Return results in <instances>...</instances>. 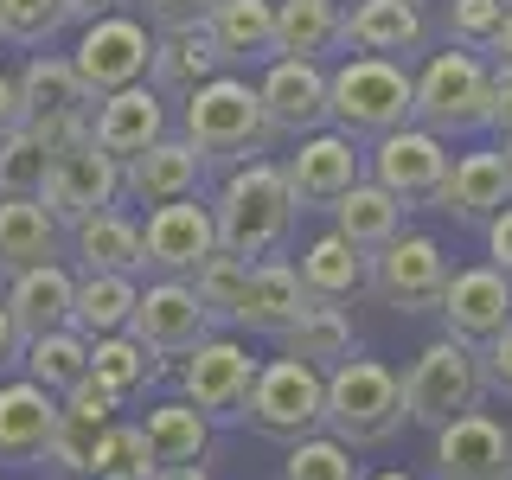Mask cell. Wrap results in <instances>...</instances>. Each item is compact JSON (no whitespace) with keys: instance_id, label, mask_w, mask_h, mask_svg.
<instances>
[{"instance_id":"cell-1","label":"cell","mask_w":512,"mask_h":480,"mask_svg":"<svg viewBox=\"0 0 512 480\" xmlns=\"http://www.w3.org/2000/svg\"><path fill=\"white\" fill-rule=\"evenodd\" d=\"M295 192H288L276 160H244V167L224 173L218 199H212V224H218V250L231 256H276L288 237H295Z\"/></svg>"},{"instance_id":"cell-2","label":"cell","mask_w":512,"mask_h":480,"mask_svg":"<svg viewBox=\"0 0 512 480\" xmlns=\"http://www.w3.org/2000/svg\"><path fill=\"white\" fill-rule=\"evenodd\" d=\"M180 135L199 148L205 167L231 173L244 167V160H263L269 141H276V128L263 116V96H256L250 77L237 71H218L212 84H199L186 96V116H180Z\"/></svg>"},{"instance_id":"cell-3","label":"cell","mask_w":512,"mask_h":480,"mask_svg":"<svg viewBox=\"0 0 512 480\" xmlns=\"http://www.w3.org/2000/svg\"><path fill=\"white\" fill-rule=\"evenodd\" d=\"M404 378L384 359H340L327 372V410H320V429L340 436L346 448H378L404 429Z\"/></svg>"},{"instance_id":"cell-4","label":"cell","mask_w":512,"mask_h":480,"mask_svg":"<svg viewBox=\"0 0 512 480\" xmlns=\"http://www.w3.org/2000/svg\"><path fill=\"white\" fill-rule=\"evenodd\" d=\"M410 122L442 141L493 128V71L461 45L436 52L423 64V77H410Z\"/></svg>"},{"instance_id":"cell-5","label":"cell","mask_w":512,"mask_h":480,"mask_svg":"<svg viewBox=\"0 0 512 480\" xmlns=\"http://www.w3.org/2000/svg\"><path fill=\"white\" fill-rule=\"evenodd\" d=\"M327 122L346 141H378L391 128L410 122V71L397 58H346L340 71H327Z\"/></svg>"},{"instance_id":"cell-6","label":"cell","mask_w":512,"mask_h":480,"mask_svg":"<svg viewBox=\"0 0 512 480\" xmlns=\"http://www.w3.org/2000/svg\"><path fill=\"white\" fill-rule=\"evenodd\" d=\"M320 410H327V372L288 359V352H282V359H269V365H256L244 423L263 442H301V436H314Z\"/></svg>"},{"instance_id":"cell-7","label":"cell","mask_w":512,"mask_h":480,"mask_svg":"<svg viewBox=\"0 0 512 480\" xmlns=\"http://www.w3.org/2000/svg\"><path fill=\"white\" fill-rule=\"evenodd\" d=\"M256 352L231 333H205L199 346L180 359V397L205 416L212 429L224 423H244V404H250V384H256Z\"/></svg>"},{"instance_id":"cell-8","label":"cell","mask_w":512,"mask_h":480,"mask_svg":"<svg viewBox=\"0 0 512 480\" xmlns=\"http://www.w3.org/2000/svg\"><path fill=\"white\" fill-rule=\"evenodd\" d=\"M13 84H20V122H26L52 154L90 135V90L77 84L71 58L32 52V58L20 64V77H13Z\"/></svg>"},{"instance_id":"cell-9","label":"cell","mask_w":512,"mask_h":480,"mask_svg":"<svg viewBox=\"0 0 512 480\" xmlns=\"http://www.w3.org/2000/svg\"><path fill=\"white\" fill-rule=\"evenodd\" d=\"M480 365H474V346H461V340H429L423 352L410 359V372H404V416L410 423H423V429H442L448 416H461V410H474L480 404Z\"/></svg>"},{"instance_id":"cell-10","label":"cell","mask_w":512,"mask_h":480,"mask_svg":"<svg viewBox=\"0 0 512 480\" xmlns=\"http://www.w3.org/2000/svg\"><path fill=\"white\" fill-rule=\"evenodd\" d=\"M148 52H154V32L148 20H135V13H103V20H90L77 32V52H71V71L77 84L96 96L109 90H128V84H148Z\"/></svg>"},{"instance_id":"cell-11","label":"cell","mask_w":512,"mask_h":480,"mask_svg":"<svg viewBox=\"0 0 512 480\" xmlns=\"http://www.w3.org/2000/svg\"><path fill=\"white\" fill-rule=\"evenodd\" d=\"M442 282H448V256H442L436 237H423V231H397L384 250L365 256V288L397 314L436 308Z\"/></svg>"},{"instance_id":"cell-12","label":"cell","mask_w":512,"mask_h":480,"mask_svg":"<svg viewBox=\"0 0 512 480\" xmlns=\"http://www.w3.org/2000/svg\"><path fill=\"white\" fill-rule=\"evenodd\" d=\"M45 212L58 224H77L90 212H109V205H122V160H109L96 141H71V148L52 154V167H45Z\"/></svg>"},{"instance_id":"cell-13","label":"cell","mask_w":512,"mask_h":480,"mask_svg":"<svg viewBox=\"0 0 512 480\" xmlns=\"http://www.w3.org/2000/svg\"><path fill=\"white\" fill-rule=\"evenodd\" d=\"M448 141L442 135H429V128H391V135H378L372 141V186H384L397 205H436V192H442V173H448Z\"/></svg>"},{"instance_id":"cell-14","label":"cell","mask_w":512,"mask_h":480,"mask_svg":"<svg viewBox=\"0 0 512 480\" xmlns=\"http://www.w3.org/2000/svg\"><path fill=\"white\" fill-rule=\"evenodd\" d=\"M128 333H135V340L148 346L154 359H186V352L199 346L205 333H218V327H212V314L199 308L192 282H180V276H154V282L135 295Z\"/></svg>"},{"instance_id":"cell-15","label":"cell","mask_w":512,"mask_h":480,"mask_svg":"<svg viewBox=\"0 0 512 480\" xmlns=\"http://www.w3.org/2000/svg\"><path fill=\"white\" fill-rule=\"evenodd\" d=\"M436 480H512V429L487 410H461L436 429Z\"/></svg>"},{"instance_id":"cell-16","label":"cell","mask_w":512,"mask_h":480,"mask_svg":"<svg viewBox=\"0 0 512 480\" xmlns=\"http://www.w3.org/2000/svg\"><path fill=\"white\" fill-rule=\"evenodd\" d=\"M436 314H442L448 340L487 346L500 327H512V282H506L493 263H480V269H448V282H442V295H436Z\"/></svg>"},{"instance_id":"cell-17","label":"cell","mask_w":512,"mask_h":480,"mask_svg":"<svg viewBox=\"0 0 512 480\" xmlns=\"http://www.w3.org/2000/svg\"><path fill=\"white\" fill-rule=\"evenodd\" d=\"M212 250H218V224H212V205H199V199L154 205L148 224H141V256H148L154 276L192 282V269H199Z\"/></svg>"},{"instance_id":"cell-18","label":"cell","mask_w":512,"mask_h":480,"mask_svg":"<svg viewBox=\"0 0 512 480\" xmlns=\"http://www.w3.org/2000/svg\"><path fill=\"white\" fill-rule=\"evenodd\" d=\"M276 167H282V180H288V192H295L301 212H308V205L327 212L352 180H365L359 141H346L340 128H314V135H301V148L288 154V160H276Z\"/></svg>"},{"instance_id":"cell-19","label":"cell","mask_w":512,"mask_h":480,"mask_svg":"<svg viewBox=\"0 0 512 480\" xmlns=\"http://www.w3.org/2000/svg\"><path fill=\"white\" fill-rule=\"evenodd\" d=\"M64 263L77 276H148V256H141V224L109 205V212H90L77 224H64Z\"/></svg>"},{"instance_id":"cell-20","label":"cell","mask_w":512,"mask_h":480,"mask_svg":"<svg viewBox=\"0 0 512 480\" xmlns=\"http://www.w3.org/2000/svg\"><path fill=\"white\" fill-rule=\"evenodd\" d=\"M205 160L199 148H192L186 135H160L148 154H135V160H122V199L128 205H173V199H199L205 192Z\"/></svg>"},{"instance_id":"cell-21","label":"cell","mask_w":512,"mask_h":480,"mask_svg":"<svg viewBox=\"0 0 512 480\" xmlns=\"http://www.w3.org/2000/svg\"><path fill=\"white\" fill-rule=\"evenodd\" d=\"M263 116L276 135H314V128H327V71H320L314 58H269L263 64Z\"/></svg>"},{"instance_id":"cell-22","label":"cell","mask_w":512,"mask_h":480,"mask_svg":"<svg viewBox=\"0 0 512 480\" xmlns=\"http://www.w3.org/2000/svg\"><path fill=\"white\" fill-rule=\"evenodd\" d=\"M160 135H173V128H167V103H160L148 84L109 90V96H96V103H90V141H96L109 160L148 154Z\"/></svg>"},{"instance_id":"cell-23","label":"cell","mask_w":512,"mask_h":480,"mask_svg":"<svg viewBox=\"0 0 512 480\" xmlns=\"http://www.w3.org/2000/svg\"><path fill=\"white\" fill-rule=\"evenodd\" d=\"M52 423H58V397L45 384H32L26 372L0 378V461L7 468H39Z\"/></svg>"},{"instance_id":"cell-24","label":"cell","mask_w":512,"mask_h":480,"mask_svg":"<svg viewBox=\"0 0 512 480\" xmlns=\"http://www.w3.org/2000/svg\"><path fill=\"white\" fill-rule=\"evenodd\" d=\"M116 397L109 391H96V384L84 378L77 391H64L58 397V423H52V442H45V461H52L58 474H77V480H90V455H96V442H103V429L116 423Z\"/></svg>"},{"instance_id":"cell-25","label":"cell","mask_w":512,"mask_h":480,"mask_svg":"<svg viewBox=\"0 0 512 480\" xmlns=\"http://www.w3.org/2000/svg\"><path fill=\"white\" fill-rule=\"evenodd\" d=\"M224 71L218 45L205 26H186V32H154V52H148V90L160 103H186L199 84H212Z\"/></svg>"},{"instance_id":"cell-26","label":"cell","mask_w":512,"mask_h":480,"mask_svg":"<svg viewBox=\"0 0 512 480\" xmlns=\"http://www.w3.org/2000/svg\"><path fill=\"white\" fill-rule=\"evenodd\" d=\"M71 295H77V269L71 263H39V269L7 276L0 308L13 314L20 340H39V333H52V327H71Z\"/></svg>"},{"instance_id":"cell-27","label":"cell","mask_w":512,"mask_h":480,"mask_svg":"<svg viewBox=\"0 0 512 480\" xmlns=\"http://www.w3.org/2000/svg\"><path fill=\"white\" fill-rule=\"evenodd\" d=\"M506 199H512V173H506L500 148L455 154V160H448V173H442V192H436V205H442L448 218H461V224H487Z\"/></svg>"},{"instance_id":"cell-28","label":"cell","mask_w":512,"mask_h":480,"mask_svg":"<svg viewBox=\"0 0 512 480\" xmlns=\"http://www.w3.org/2000/svg\"><path fill=\"white\" fill-rule=\"evenodd\" d=\"M308 308V288H301V269L282 263V256H263L250 269V288H244V308H237V327L256 333V340H282L295 327V314Z\"/></svg>"},{"instance_id":"cell-29","label":"cell","mask_w":512,"mask_h":480,"mask_svg":"<svg viewBox=\"0 0 512 480\" xmlns=\"http://www.w3.org/2000/svg\"><path fill=\"white\" fill-rule=\"evenodd\" d=\"M39 263H64V224L45 199H0V282Z\"/></svg>"},{"instance_id":"cell-30","label":"cell","mask_w":512,"mask_h":480,"mask_svg":"<svg viewBox=\"0 0 512 480\" xmlns=\"http://www.w3.org/2000/svg\"><path fill=\"white\" fill-rule=\"evenodd\" d=\"M429 26L416 13V0H352L346 13V45L352 52H372V58H410L423 52Z\"/></svg>"},{"instance_id":"cell-31","label":"cell","mask_w":512,"mask_h":480,"mask_svg":"<svg viewBox=\"0 0 512 480\" xmlns=\"http://www.w3.org/2000/svg\"><path fill=\"white\" fill-rule=\"evenodd\" d=\"M205 32H212L224 71L269 64V58H276V0H218L212 20H205Z\"/></svg>"},{"instance_id":"cell-32","label":"cell","mask_w":512,"mask_h":480,"mask_svg":"<svg viewBox=\"0 0 512 480\" xmlns=\"http://www.w3.org/2000/svg\"><path fill=\"white\" fill-rule=\"evenodd\" d=\"M327 212H333V231H340L352 250H365V256L384 250L397 231H404V205H397L384 186H372V180H352Z\"/></svg>"},{"instance_id":"cell-33","label":"cell","mask_w":512,"mask_h":480,"mask_svg":"<svg viewBox=\"0 0 512 480\" xmlns=\"http://www.w3.org/2000/svg\"><path fill=\"white\" fill-rule=\"evenodd\" d=\"M141 442H148L154 474L160 468H186V461H205V448H212V423H205L186 397H167V404H154L148 416H141Z\"/></svg>"},{"instance_id":"cell-34","label":"cell","mask_w":512,"mask_h":480,"mask_svg":"<svg viewBox=\"0 0 512 480\" xmlns=\"http://www.w3.org/2000/svg\"><path fill=\"white\" fill-rule=\"evenodd\" d=\"M282 352L301 359V365H314V372H333L340 359L359 352V340H352V314L340 308V301H308V308L295 314V327L282 333Z\"/></svg>"},{"instance_id":"cell-35","label":"cell","mask_w":512,"mask_h":480,"mask_svg":"<svg viewBox=\"0 0 512 480\" xmlns=\"http://www.w3.org/2000/svg\"><path fill=\"white\" fill-rule=\"evenodd\" d=\"M160 372H167V359H154L135 333H103V340H90V384L109 391L116 404H128V397H141L148 384H160Z\"/></svg>"},{"instance_id":"cell-36","label":"cell","mask_w":512,"mask_h":480,"mask_svg":"<svg viewBox=\"0 0 512 480\" xmlns=\"http://www.w3.org/2000/svg\"><path fill=\"white\" fill-rule=\"evenodd\" d=\"M346 45V7L340 0H276V58H314Z\"/></svg>"},{"instance_id":"cell-37","label":"cell","mask_w":512,"mask_h":480,"mask_svg":"<svg viewBox=\"0 0 512 480\" xmlns=\"http://www.w3.org/2000/svg\"><path fill=\"white\" fill-rule=\"evenodd\" d=\"M301 288H308V301H352L365 288V250H352L340 231L314 237L308 250H301Z\"/></svg>"},{"instance_id":"cell-38","label":"cell","mask_w":512,"mask_h":480,"mask_svg":"<svg viewBox=\"0 0 512 480\" xmlns=\"http://www.w3.org/2000/svg\"><path fill=\"white\" fill-rule=\"evenodd\" d=\"M20 372L32 384H45L52 397H64V391H77V384L90 378V340L77 327H52V333H39V340H26Z\"/></svg>"},{"instance_id":"cell-39","label":"cell","mask_w":512,"mask_h":480,"mask_svg":"<svg viewBox=\"0 0 512 480\" xmlns=\"http://www.w3.org/2000/svg\"><path fill=\"white\" fill-rule=\"evenodd\" d=\"M135 295H141V282H135V276H77L71 327L84 333V340H103V333H128Z\"/></svg>"},{"instance_id":"cell-40","label":"cell","mask_w":512,"mask_h":480,"mask_svg":"<svg viewBox=\"0 0 512 480\" xmlns=\"http://www.w3.org/2000/svg\"><path fill=\"white\" fill-rule=\"evenodd\" d=\"M250 256H231V250H212L199 269H192V295L199 308L212 314V327H237V308H244V288H250Z\"/></svg>"},{"instance_id":"cell-41","label":"cell","mask_w":512,"mask_h":480,"mask_svg":"<svg viewBox=\"0 0 512 480\" xmlns=\"http://www.w3.org/2000/svg\"><path fill=\"white\" fill-rule=\"evenodd\" d=\"M282 480H365V461H359V448H346L340 436L314 429V436L288 442Z\"/></svg>"},{"instance_id":"cell-42","label":"cell","mask_w":512,"mask_h":480,"mask_svg":"<svg viewBox=\"0 0 512 480\" xmlns=\"http://www.w3.org/2000/svg\"><path fill=\"white\" fill-rule=\"evenodd\" d=\"M45 167H52V148H45L26 122L13 128V135H0V199H39Z\"/></svg>"},{"instance_id":"cell-43","label":"cell","mask_w":512,"mask_h":480,"mask_svg":"<svg viewBox=\"0 0 512 480\" xmlns=\"http://www.w3.org/2000/svg\"><path fill=\"white\" fill-rule=\"evenodd\" d=\"M64 26H71L64 0H0V45L45 52V45H52Z\"/></svg>"},{"instance_id":"cell-44","label":"cell","mask_w":512,"mask_h":480,"mask_svg":"<svg viewBox=\"0 0 512 480\" xmlns=\"http://www.w3.org/2000/svg\"><path fill=\"white\" fill-rule=\"evenodd\" d=\"M90 480H154L141 423H109L103 429V442H96V455H90Z\"/></svg>"},{"instance_id":"cell-45","label":"cell","mask_w":512,"mask_h":480,"mask_svg":"<svg viewBox=\"0 0 512 480\" xmlns=\"http://www.w3.org/2000/svg\"><path fill=\"white\" fill-rule=\"evenodd\" d=\"M500 20H506V0H448V13H442L448 45H461V52H487Z\"/></svg>"},{"instance_id":"cell-46","label":"cell","mask_w":512,"mask_h":480,"mask_svg":"<svg viewBox=\"0 0 512 480\" xmlns=\"http://www.w3.org/2000/svg\"><path fill=\"white\" fill-rule=\"evenodd\" d=\"M141 20H148L154 32H186V26H205L212 20L218 0H135Z\"/></svg>"},{"instance_id":"cell-47","label":"cell","mask_w":512,"mask_h":480,"mask_svg":"<svg viewBox=\"0 0 512 480\" xmlns=\"http://www.w3.org/2000/svg\"><path fill=\"white\" fill-rule=\"evenodd\" d=\"M474 365H480V384H487V391L512 397V327H500L487 346H474Z\"/></svg>"},{"instance_id":"cell-48","label":"cell","mask_w":512,"mask_h":480,"mask_svg":"<svg viewBox=\"0 0 512 480\" xmlns=\"http://www.w3.org/2000/svg\"><path fill=\"white\" fill-rule=\"evenodd\" d=\"M487 263L500 269V276L512 282V199L500 205V212L487 218Z\"/></svg>"},{"instance_id":"cell-49","label":"cell","mask_w":512,"mask_h":480,"mask_svg":"<svg viewBox=\"0 0 512 480\" xmlns=\"http://www.w3.org/2000/svg\"><path fill=\"white\" fill-rule=\"evenodd\" d=\"M20 352H26V340H20V327H13V314L0 308V378L20 372Z\"/></svg>"},{"instance_id":"cell-50","label":"cell","mask_w":512,"mask_h":480,"mask_svg":"<svg viewBox=\"0 0 512 480\" xmlns=\"http://www.w3.org/2000/svg\"><path fill=\"white\" fill-rule=\"evenodd\" d=\"M493 128H512V64H493Z\"/></svg>"},{"instance_id":"cell-51","label":"cell","mask_w":512,"mask_h":480,"mask_svg":"<svg viewBox=\"0 0 512 480\" xmlns=\"http://www.w3.org/2000/svg\"><path fill=\"white\" fill-rule=\"evenodd\" d=\"M13 128H20V84L0 71V135H13Z\"/></svg>"},{"instance_id":"cell-52","label":"cell","mask_w":512,"mask_h":480,"mask_svg":"<svg viewBox=\"0 0 512 480\" xmlns=\"http://www.w3.org/2000/svg\"><path fill=\"white\" fill-rule=\"evenodd\" d=\"M122 0H64V13H71L77 26H90V20H103V13H116Z\"/></svg>"},{"instance_id":"cell-53","label":"cell","mask_w":512,"mask_h":480,"mask_svg":"<svg viewBox=\"0 0 512 480\" xmlns=\"http://www.w3.org/2000/svg\"><path fill=\"white\" fill-rule=\"evenodd\" d=\"M154 480H212V468H205V461H186V468H160Z\"/></svg>"},{"instance_id":"cell-54","label":"cell","mask_w":512,"mask_h":480,"mask_svg":"<svg viewBox=\"0 0 512 480\" xmlns=\"http://www.w3.org/2000/svg\"><path fill=\"white\" fill-rule=\"evenodd\" d=\"M487 52H500V64H512V7H506V20H500V32H493Z\"/></svg>"},{"instance_id":"cell-55","label":"cell","mask_w":512,"mask_h":480,"mask_svg":"<svg viewBox=\"0 0 512 480\" xmlns=\"http://www.w3.org/2000/svg\"><path fill=\"white\" fill-rule=\"evenodd\" d=\"M500 160H506V173H512V128H500Z\"/></svg>"},{"instance_id":"cell-56","label":"cell","mask_w":512,"mask_h":480,"mask_svg":"<svg viewBox=\"0 0 512 480\" xmlns=\"http://www.w3.org/2000/svg\"><path fill=\"white\" fill-rule=\"evenodd\" d=\"M365 480H416V474H404V468H384V474H365Z\"/></svg>"},{"instance_id":"cell-57","label":"cell","mask_w":512,"mask_h":480,"mask_svg":"<svg viewBox=\"0 0 512 480\" xmlns=\"http://www.w3.org/2000/svg\"><path fill=\"white\" fill-rule=\"evenodd\" d=\"M506 7H512V0H506Z\"/></svg>"}]
</instances>
